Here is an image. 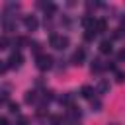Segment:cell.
Segmentation results:
<instances>
[{"instance_id": "obj_1", "label": "cell", "mask_w": 125, "mask_h": 125, "mask_svg": "<svg viewBox=\"0 0 125 125\" xmlns=\"http://www.w3.org/2000/svg\"><path fill=\"white\" fill-rule=\"evenodd\" d=\"M49 43H51V47H55V49H64V47L68 45V37L53 33V35H51V39H49Z\"/></svg>"}, {"instance_id": "obj_2", "label": "cell", "mask_w": 125, "mask_h": 125, "mask_svg": "<svg viewBox=\"0 0 125 125\" xmlns=\"http://www.w3.org/2000/svg\"><path fill=\"white\" fill-rule=\"evenodd\" d=\"M51 62H53V59H51L49 55H39V57H37V68H39V70L51 68Z\"/></svg>"}, {"instance_id": "obj_3", "label": "cell", "mask_w": 125, "mask_h": 125, "mask_svg": "<svg viewBox=\"0 0 125 125\" xmlns=\"http://www.w3.org/2000/svg\"><path fill=\"white\" fill-rule=\"evenodd\" d=\"M21 61H23V57H21L20 53H12V55H10V59H8L6 62H8V66H20V64H21Z\"/></svg>"}, {"instance_id": "obj_4", "label": "cell", "mask_w": 125, "mask_h": 125, "mask_svg": "<svg viewBox=\"0 0 125 125\" xmlns=\"http://www.w3.org/2000/svg\"><path fill=\"white\" fill-rule=\"evenodd\" d=\"M100 51H102V53H111V41H109V39H104V41L100 43Z\"/></svg>"}, {"instance_id": "obj_5", "label": "cell", "mask_w": 125, "mask_h": 125, "mask_svg": "<svg viewBox=\"0 0 125 125\" xmlns=\"http://www.w3.org/2000/svg\"><path fill=\"white\" fill-rule=\"evenodd\" d=\"M84 55H86V53H84V49H78V51L74 53V57H72V61H74V62L78 64V62H80V61L84 59Z\"/></svg>"}, {"instance_id": "obj_6", "label": "cell", "mask_w": 125, "mask_h": 125, "mask_svg": "<svg viewBox=\"0 0 125 125\" xmlns=\"http://www.w3.org/2000/svg\"><path fill=\"white\" fill-rule=\"evenodd\" d=\"M25 25H27L29 29H35V27H37V20H35L33 16H31V18H25Z\"/></svg>"}, {"instance_id": "obj_7", "label": "cell", "mask_w": 125, "mask_h": 125, "mask_svg": "<svg viewBox=\"0 0 125 125\" xmlns=\"http://www.w3.org/2000/svg\"><path fill=\"white\" fill-rule=\"evenodd\" d=\"M94 31H105V21H104V20H96Z\"/></svg>"}, {"instance_id": "obj_8", "label": "cell", "mask_w": 125, "mask_h": 125, "mask_svg": "<svg viewBox=\"0 0 125 125\" xmlns=\"http://www.w3.org/2000/svg\"><path fill=\"white\" fill-rule=\"evenodd\" d=\"M92 70H96V72L104 70V64H102V61H98V59H96V61L92 62Z\"/></svg>"}, {"instance_id": "obj_9", "label": "cell", "mask_w": 125, "mask_h": 125, "mask_svg": "<svg viewBox=\"0 0 125 125\" xmlns=\"http://www.w3.org/2000/svg\"><path fill=\"white\" fill-rule=\"evenodd\" d=\"M82 96H84V98H90V96H92V88H90V86H84V88H82Z\"/></svg>"}, {"instance_id": "obj_10", "label": "cell", "mask_w": 125, "mask_h": 125, "mask_svg": "<svg viewBox=\"0 0 125 125\" xmlns=\"http://www.w3.org/2000/svg\"><path fill=\"white\" fill-rule=\"evenodd\" d=\"M25 102H35V92H27V96H25Z\"/></svg>"}, {"instance_id": "obj_11", "label": "cell", "mask_w": 125, "mask_h": 125, "mask_svg": "<svg viewBox=\"0 0 125 125\" xmlns=\"http://www.w3.org/2000/svg\"><path fill=\"white\" fill-rule=\"evenodd\" d=\"M18 109H20V107H18V104H14V102H12V104H10V111H12V113H18Z\"/></svg>"}, {"instance_id": "obj_12", "label": "cell", "mask_w": 125, "mask_h": 125, "mask_svg": "<svg viewBox=\"0 0 125 125\" xmlns=\"http://www.w3.org/2000/svg\"><path fill=\"white\" fill-rule=\"evenodd\" d=\"M6 68H8L6 61H0V74H2V72H6Z\"/></svg>"}, {"instance_id": "obj_13", "label": "cell", "mask_w": 125, "mask_h": 125, "mask_svg": "<svg viewBox=\"0 0 125 125\" xmlns=\"http://www.w3.org/2000/svg\"><path fill=\"white\" fill-rule=\"evenodd\" d=\"M125 80V72H117V82H123Z\"/></svg>"}, {"instance_id": "obj_14", "label": "cell", "mask_w": 125, "mask_h": 125, "mask_svg": "<svg viewBox=\"0 0 125 125\" xmlns=\"http://www.w3.org/2000/svg\"><path fill=\"white\" fill-rule=\"evenodd\" d=\"M6 43H8V39H6V37H0V49H4Z\"/></svg>"}, {"instance_id": "obj_15", "label": "cell", "mask_w": 125, "mask_h": 125, "mask_svg": "<svg viewBox=\"0 0 125 125\" xmlns=\"http://www.w3.org/2000/svg\"><path fill=\"white\" fill-rule=\"evenodd\" d=\"M0 125H10V123H8V119H6V117H0Z\"/></svg>"}, {"instance_id": "obj_16", "label": "cell", "mask_w": 125, "mask_h": 125, "mask_svg": "<svg viewBox=\"0 0 125 125\" xmlns=\"http://www.w3.org/2000/svg\"><path fill=\"white\" fill-rule=\"evenodd\" d=\"M119 61H125V49H123V51L119 53Z\"/></svg>"}, {"instance_id": "obj_17", "label": "cell", "mask_w": 125, "mask_h": 125, "mask_svg": "<svg viewBox=\"0 0 125 125\" xmlns=\"http://www.w3.org/2000/svg\"><path fill=\"white\" fill-rule=\"evenodd\" d=\"M20 125H27V119H25V117H21V119H20Z\"/></svg>"}]
</instances>
